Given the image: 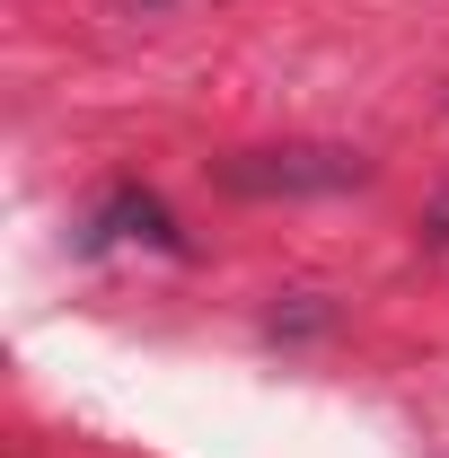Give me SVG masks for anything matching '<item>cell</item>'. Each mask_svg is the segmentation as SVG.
I'll return each mask as SVG.
<instances>
[{"label":"cell","instance_id":"cell-1","mask_svg":"<svg viewBox=\"0 0 449 458\" xmlns=\"http://www.w3.org/2000/svg\"><path fill=\"white\" fill-rule=\"evenodd\" d=\"M361 176H370L361 150H238V159H221V185H238V194H335Z\"/></svg>","mask_w":449,"mask_h":458},{"label":"cell","instance_id":"cell-2","mask_svg":"<svg viewBox=\"0 0 449 458\" xmlns=\"http://www.w3.org/2000/svg\"><path fill=\"white\" fill-rule=\"evenodd\" d=\"M114 238H150V247H168V256L185 247L176 221H168V203H159V194H141V185H114L106 203L89 212V238H80V247L97 256V247H114Z\"/></svg>","mask_w":449,"mask_h":458},{"label":"cell","instance_id":"cell-3","mask_svg":"<svg viewBox=\"0 0 449 458\" xmlns=\"http://www.w3.org/2000/svg\"><path fill=\"white\" fill-rule=\"evenodd\" d=\"M423 238H432V247H449V194L432 203V229H423Z\"/></svg>","mask_w":449,"mask_h":458},{"label":"cell","instance_id":"cell-4","mask_svg":"<svg viewBox=\"0 0 449 458\" xmlns=\"http://www.w3.org/2000/svg\"><path fill=\"white\" fill-rule=\"evenodd\" d=\"M114 9H159V0H114Z\"/></svg>","mask_w":449,"mask_h":458}]
</instances>
